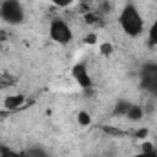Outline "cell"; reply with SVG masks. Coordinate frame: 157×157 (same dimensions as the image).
Returning <instances> with one entry per match:
<instances>
[{"label": "cell", "mask_w": 157, "mask_h": 157, "mask_svg": "<svg viewBox=\"0 0 157 157\" xmlns=\"http://www.w3.org/2000/svg\"><path fill=\"white\" fill-rule=\"evenodd\" d=\"M117 22L119 28L124 31V35H128L130 39H137L144 33V18L135 4H126L121 9Z\"/></svg>", "instance_id": "obj_1"}, {"label": "cell", "mask_w": 157, "mask_h": 157, "mask_svg": "<svg viewBox=\"0 0 157 157\" xmlns=\"http://www.w3.org/2000/svg\"><path fill=\"white\" fill-rule=\"evenodd\" d=\"M0 20L7 26H20L26 20V11L20 0H2L0 2Z\"/></svg>", "instance_id": "obj_2"}, {"label": "cell", "mask_w": 157, "mask_h": 157, "mask_svg": "<svg viewBox=\"0 0 157 157\" xmlns=\"http://www.w3.org/2000/svg\"><path fill=\"white\" fill-rule=\"evenodd\" d=\"M48 33H49V39L55 44H60V46H68L73 40V29L64 18H53L49 22Z\"/></svg>", "instance_id": "obj_3"}, {"label": "cell", "mask_w": 157, "mask_h": 157, "mask_svg": "<svg viewBox=\"0 0 157 157\" xmlns=\"http://www.w3.org/2000/svg\"><path fill=\"white\" fill-rule=\"evenodd\" d=\"M139 84H141V88L146 93L157 97V64L155 62H144L141 66Z\"/></svg>", "instance_id": "obj_4"}, {"label": "cell", "mask_w": 157, "mask_h": 157, "mask_svg": "<svg viewBox=\"0 0 157 157\" xmlns=\"http://www.w3.org/2000/svg\"><path fill=\"white\" fill-rule=\"evenodd\" d=\"M71 77L77 82L78 88H82V90H91V88H93V78H91L90 70H88V66H86L84 62L73 64V68H71Z\"/></svg>", "instance_id": "obj_5"}, {"label": "cell", "mask_w": 157, "mask_h": 157, "mask_svg": "<svg viewBox=\"0 0 157 157\" xmlns=\"http://www.w3.org/2000/svg\"><path fill=\"white\" fill-rule=\"evenodd\" d=\"M24 102H26V97H24V93L7 95V97L4 99V108H6V110H9V112H15V110H18V108H20Z\"/></svg>", "instance_id": "obj_6"}, {"label": "cell", "mask_w": 157, "mask_h": 157, "mask_svg": "<svg viewBox=\"0 0 157 157\" xmlns=\"http://www.w3.org/2000/svg\"><path fill=\"white\" fill-rule=\"evenodd\" d=\"M143 117H144V108H143L141 104H135V102L130 104V108H128V112H126V115H124V119H128V121H132V122H139Z\"/></svg>", "instance_id": "obj_7"}, {"label": "cell", "mask_w": 157, "mask_h": 157, "mask_svg": "<svg viewBox=\"0 0 157 157\" xmlns=\"http://www.w3.org/2000/svg\"><path fill=\"white\" fill-rule=\"evenodd\" d=\"M133 157H157V146L152 141H144L141 144V152Z\"/></svg>", "instance_id": "obj_8"}, {"label": "cell", "mask_w": 157, "mask_h": 157, "mask_svg": "<svg viewBox=\"0 0 157 157\" xmlns=\"http://www.w3.org/2000/svg\"><path fill=\"white\" fill-rule=\"evenodd\" d=\"M130 101H126V99H119L117 102H115V106H113V110H112V115L113 117H124L126 115V112H128V108H130Z\"/></svg>", "instance_id": "obj_9"}, {"label": "cell", "mask_w": 157, "mask_h": 157, "mask_svg": "<svg viewBox=\"0 0 157 157\" xmlns=\"http://www.w3.org/2000/svg\"><path fill=\"white\" fill-rule=\"evenodd\" d=\"M0 157H24V152L15 150L7 144H0Z\"/></svg>", "instance_id": "obj_10"}, {"label": "cell", "mask_w": 157, "mask_h": 157, "mask_svg": "<svg viewBox=\"0 0 157 157\" xmlns=\"http://www.w3.org/2000/svg\"><path fill=\"white\" fill-rule=\"evenodd\" d=\"M24 157H49V154L40 146H31V148L24 150Z\"/></svg>", "instance_id": "obj_11"}, {"label": "cell", "mask_w": 157, "mask_h": 157, "mask_svg": "<svg viewBox=\"0 0 157 157\" xmlns=\"http://www.w3.org/2000/svg\"><path fill=\"white\" fill-rule=\"evenodd\" d=\"M148 46H157V17L148 29Z\"/></svg>", "instance_id": "obj_12"}, {"label": "cell", "mask_w": 157, "mask_h": 157, "mask_svg": "<svg viewBox=\"0 0 157 157\" xmlns=\"http://www.w3.org/2000/svg\"><path fill=\"white\" fill-rule=\"evenodd\" d=\"M77 121L80 126H90V122H91V115L88 113V112H84V110H80L77 113Z\"/></svg>", "instance_id": "obj_13"}, {"label": "cell", "mask_w": 157, "mask_h": 157, "mask_svg": "<svg viewBox=\"0 0 157 157\" xmlns=\"http://www.w3.org/2000/svg\"><path fill=\"white\" fill-rule=\"evenodd\" d=\"M53 6H57V7H70L75 0H49Z\"/></svg>", "instance_id": "obj_14"}, {"label": "cell", "mask_w": 157, "mask_h": 157, "mask_svg": "<svg viewBox=\"0 0 157 157\" xmlns=\"http://www.w3.org/2000/svg\"><path fill=\"white\" fill-rule=\"evenodd\" d=\"M112 51H113V46H112L110 42H104V44L101 46V53H102V55H112Z\"/></svg>", "instance_id": "obj_15"}, {"label": "cell", "mask_w": 157, "mask_h": 157, "mask_svg": "<svg viewBox=\"0 0 157 157\" xmlns=\"http://www.w3.org/2000/svg\"><path fill=\"white\" fill-rule=\"evenodd\" d=\"M86 42H88V44H95V42H97V35H93V33H90V35L86 37Z\"/></svg>", "instance_id": "obj_16"}, {"label": "cell", "mask_w": 157, "mask_h": 157, "mask_svg": "<svg viewBox=\"0 0 157 157\" xmlns=\"http://www.w3.org/2000/svg\"><path fill=\"white\" fill-rule=\"evenodd\" d=\"M4 39H7V33H6V31H2V29H0V40H4Z\"/></svg>", "instance_id": "obj_17"}, {"label": "cell", "mask_w": 157, "mask_h": 157, "mask_svg": "<svg viewBox=\"0 0 157 157\" xmlns=\"http://www.w3.org/2000/svg\"><path fill=\"white\" fill-rule=\"evenodd\" d=\"M95 2H104V0H95Z\"/></svg>", "instance_id": "obj_18"}]
</instances>
